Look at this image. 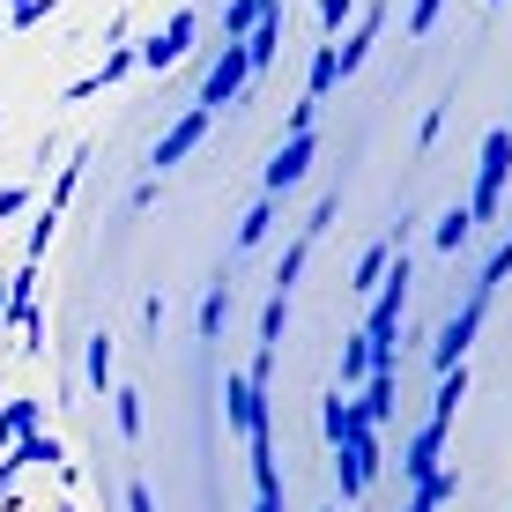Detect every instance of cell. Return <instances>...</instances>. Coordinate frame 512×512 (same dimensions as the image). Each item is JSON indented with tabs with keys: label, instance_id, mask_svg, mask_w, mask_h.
<instances>
[{
	"label": "cell",
	"instance_id": "1",
	"mask_svg": "<svg viewBox=\"0 0 512 512\" xmlns=\"http://www.w3.org/2000/svg\"><path fill=\"white\" fill-rule=\"evenodd\" d=\"M505 186H512V127H490L483 134V156H475V186H468V216L490 223L505 208Z\"/></svg>",
	"mask_w": 512,
	"mask_h": 512
},
{
	"label": "cell",
	"instance_id": "2",
	"mask_svg": "<svg viewBox=\"0 0 512 512\" xmlns=\"http://www.w3.org/2000/svg\"><path fill=\"white\" fill-rule=\"evenodd\" d=\"M483 320H490V290L475 282L468 305L453 312L446 327H438V342H431V372H453V364H468V349H475V334H483Z\"/></svg>",
	"mask_w": 512,
	"mask_h": 512
},
{
	"label": "cell",
	"instance_id": "3",
	"mask_svg": "<svg viewBox=\"0 0 512 512\" xmlns=\"http://www.w3.org/2000/svg\"><path fill=\"white\" fill-rule=\"evenodd\" d=\"M372 483H379V431L364 423L349 446H334V490H342V505H357Z\"/></svg>",
	"mask_w": 512,
	"mask_h": 512
},
{
	"label": "cell",
	"instance_id": "4",
	"mask_svg": "<svg viewBox=\"0 0 512 512\" xmlns=\"http://www.w3.org/2000/svg\"><path fill=\"white\" fill-rule=\"evenodd\" d=\"M193 38H201V15H193V8H171V23H156L134 52H141V67H149V75H164V67H179L186 52H193Z\"/></svg>",
	"mask_w": 512,
	"mask_h": 512
},
{
	"label": "cell",
	"instance_id": "5",
	"mask_svg": "<svg viewBox=\"0 0 512 512\" xmlns=\"http://www.w3.org/2000/svg\"><path fill=\"white\" fill-rule=\"evenodd\" d=\"M312 164H320V134H282V141H275V156H268V171H260V193H290V186H305V179H312Z\"/></svg>",
	"mask_w": 512,
	"mask_h": 512
},
{
	"label": "cell",
	"instance_id": "6",
	"mask_svg": "<svg viewBox=\"0 0 512 512\" xmlns=\"http://www.w3.org/2000/svg\"><path fill=\"white\" fill-rule=\"evenodd\" d=\"M208 119H216V112H208V104H186V112L171 119L164 134H156V149H149V171H156V179H164L171 164H186V156H193V149H201V141H208Z\"/></svg>",
	"mask_w": 512,
	"mask_h": 512
},
{
	"label": "cell",
	"instance_id": "7",
	"mask_svg": "<svg viewBox=\"0 0 512 512\" xmlns=\"http://www.w3.org/2000/svg\"><path fill=\"white\" fill-rule=\"evenodd\" d=\"M245 90H253V60H245L238 38H223L216 67H208V82H201V104H208V112H223V104H238Z\"/></svg>",
	"mask_w": 512,
	"mask_h": 512
},
{
	"label": "cell",
	"instance_id": "8",
	"mask_svg": "<svg viewBox=\"0 0 512 512\" xmlns=\"http://www.w3.org/2000/svg\"><path fill=\"white\" fill-rule=\"evenodd\" d=\"M223 423H231L238 438H253L260 423H268V386L253 372H223Z\"/></svg>",
	"mask_w": 512,
	"mask_h": 512
},
{
	"label": "cell",
	"instance_id": "9",
	"mask_svg": "<svg viewBox=\"0 0 512 512\" xmlns=\"http://www.w3.org/2000/svg\"><path fill=\"white\" fill-rule=\"evenodd\" d=\"M446 438H453V431H438V423H423V431L409 438V453H401V483H431V475L446 468Z\"/></svg>",
	"mask_w": 512,
	"mask_h": 512
},
{
	"label": "cell",
	"instance_id": "10",
	"mask_svg": "<svg viewBox=\"0 0 512 512\" xmlns=\"http://www.w3.org/2000/svg\"><path fill=\"white\" fill-rule=\"evenodd\" d=\"M134 67H141V52H134V45H112V52H104V60H97L82 82H67V104H82V97H97V90H112V82H127Z\"/></svg>",
	"mask_w": 512,
	"mask_h": 512
},
{
	"label": "cell",
	"instance_id": "11",
	"mask_svg": "<svg viewBox=\"0 0 512 512\" xmlns=\"http://www.w3.org/2000/svg\"><path fill=\"white\" fill-rule=\"evenodd\" d=\"M357 431H364V416H357V394L327 386V394H320V438H327V446H349Z\"/></svg>",
	"mask_w": 512,
	"mask_h": 512
},
{
	"label": "cell",
	"instance_id": "12",
	"mask_svg": "<svg viewBox=\"0 0 512 512\" xmlns=\"http://www.w3.org/2000/svg\"><path fill=\"white\" fill-rule=\"evenodd\" d=\"M394 409H401V372H372L357 386V416L372 423V431H379V423H394Z\"/></svg>",
	"mask_w": 512,
	"mask_h": 512
},
{
	"label": "cell",
	"instance_id": "13",
	"mask_svg": "<svg viewBox=\"0 0 512 512\" xmlns=\"http://www.w3.org/2000/svg\"><path fill=\"white\" fill-rule=\"evenodd\" d=\"M379 30H386V8H364V15H357V30H349V38H342V45H334V60H342V82H349V75H357V67H364V60H372V45H379Z\"/></svg>",
	"mask_w": 512,
	"mask_h": 512
},
{
	"label": "cell",
	"instance_id": "14",
	"mask_svg": "<svg viewBox=\"0 0 512 512\" xmlns=\"http://www.w3.org/2000/svg\"><path fill=\"white\" fill-rule=\"evenodd\" d=\"M238 45H245V60H253V75H268L275 52H282V0H268V15H260V23L245 30Z\"/></svg>",
	"mask_w": 512,
	"mask_h": 512
},
{
	"label": "cell",
	"instance_id": "15",
	"mask_svg": "<svg viewBox=\"0 0 512 512\" xmlns=\"http://www.w3.org/2000/svg\"><path fill=\"white\" fill-rule=\"evenodd\" d=\"M372 379V334H342V357H334V386H342V394H357V386Z\"/></svg>",
	"mask_w": 512,
	"mask_h": 512
},
{
	"label": "cell",
	"instance_id": "16",
	"mask_svg": "<svg viewBox=\"0 0 512 512\" xmlns=\"http://www.w3.org/2000/svg\"><path fill=\"white\" fill-rule=\"evenodd\" d=\"M23 431H38V394H8L0 401V453H8Z\"/></svg>",
	"mask_w": 512,
	"mask_h": 512
},
{
	"label": "cell",
	"instance_id": "17",
	"mask_svg": "<svg viewBox=\"0 0 512 512\" xmlns=\"http://www.w3.org/2000/svg\"><path fill=\"white\" fill-rule=\"evenodd\" d=\"M334 82H342V60H334V38H320L312 45V67H305V97H334Z\"/></svg>",
	"mask_w": 512,
	"mask_h": 512
},
{
	"label": "cell",
	"instance_id": "18",
	"mask_svg": "<svg viewBox=\"0 0 512 512\" xmlns=\"http://www.w3.org/2000/svg\"><path fill=\"white\" fill-rule=\"evenodd\" d=\"M468 238H475V216H468V201H453L446 216H438V231H431V245H438V253H461Z\"/></svg>",
	"mask_w": 512,
	"mask_h": 512
},
{
	"label": "cell",
	"instance_id": "19",
	"mask_svg": "<svg viewBox=\"0 0 512 512\" xmlns=\"http://www.w3.org/2000/svg\"><path fill=\"white\" fill-rule=\"evenodd\" d=\"M82 372H90V386H97V394H104V386H112V372H119V342H112V334H90V357H82Z\"/></svg>",
	"mask_w": 512,
	"mask_h": 512
},
{
	"label": "cell",
	"instance_id": "20",
	"mask_svg": "<svg viewBox=\"0 0 512 512\" xmlns=\"http://www.w3.org/2000/svg\"><path fill=\"white\" fill-rule=\"evenodd\" d=\"M193 327H201V342H223V327H231V290H223V282H216V290L201 297V312H193Z\"/></svg>",
	"mask_w": 512,
	"mask_h": 512
},
{
	"label": "cell",
	"instance_id": "21",
	"mask_svg": "<svg viewBox=\"0 0 512 512\" xmlns=\"http://www.w3.org/2000/svg\"><path fill=\"white\" fill-rule=\"evenodd\" d=\"M305 260H312V238H305V231H297L290 245H282V260H275V275H268V282H275V290H282V297H290V290H297V275H305Z\"/></svg>",
	"mask_w": 512,
	"mask_h": 512
},
{
	"label": "cell",
	"instance_id": "22",
	"mask_svg": "<svg viewBox=\"0 0 512 512\" xmlns=\"http://www.w3.org/2000/svg\"><path fill=\"white\" fill-rule=\"evenodd\" d=\"M394 253H401V245H372V253L357 260V275H349V290H357V297H372L379 282H386V268H394Z\"/></svg>",
	"mask_w": 512,
	"mask_h": 512
},
{
	"label": "cell",
	"instance_id": "23",
	"mask_svg": "<svg viewBox=\"0 0 512 512\" xmlns=\"http://www.w3.org/2000/svg\"><path fill=\"white\" fill-rule=\"evenodd\" d=\"M268 223H275V193H260V201L238 216V253H253V245L268 238Z\"/></svg>",
	"mask_w": 512,
	"mask_h": 512
},
{
	"label": "cell",
	"instance_id": "24",
	"mask_svg": "<svg viewBox=\"0 0 512 512\" xmlns=\"http://www.w3.org/2000/svg\"><path fill=\"white\" fill-rule=\"evenodd\" d=\"M282 334H290V297L268 290V305H260V349H282Z\"/></svg>",
	"mask_w": 512,
	"mask_h": 512
},
{
	"label": "cell",
	"instance_id": "25",
	"mask_svg": "<svg viewBox=\"0 0 512 512\" xmlns=\"http://www.w3.org/2000/svg\"><path fill=\"white\" fill-rule=\"evenodd\" d=\"M112 423H119V438H127V446L141 438V423H149V416H141V394H134V386H112Z\"/></svg>",
	"mask_w": 512,
	"mask_h": 512
},
{
	"label": "cell",
	"instance_id": "26",
	"mask_svg": "<svg viewBox=\"0 0 512 512\" xmlns=\"http://www.w3.org/2000/svg\"><path fill=\"white\" fill-rule=\"evenodd\" d=\"M82 164H90V149H75V156H67V164H60V179H52V201H45L52 216H60V208L75 201V186H82Z\"/></svg>",
	"mask_w": 512,
	"mask_h": 512
},
{
	"label": "cell",
	"instance_id": "27",
	"mask_svg": "<svg viewBox=\"0 0 512 512\" xmlns=\"http://www.w3.org/2000/svg\"><path fill=\"white\" fill-rule=\"evenodd\" d=\"M15 461H23V468H52V461H60V438H38V431H23V438H15Z\"/></svg>",
	"mask_w": 512,
	"mask_h": 512
},
{
	"label": "cell",
	"instance_id": "28",
	"mask_svg": "<svg viewBox=\"0 0 512 512\" xmlns=\"http://www.w3.org/2000/svg\"><path fill=\"white\" fill-rule=\"evenodd\" d=\"M260 15H268V0H231V8H223V38H245Z\"/></svg>",
	"mask_w": 512,
	"mask_h": 512
},
{
	"label": "cell",
	"instance_id": "29",
	"mask_svg": "<svg viewBox=\"0 0 512 512\" xmlns=\"http://www.w3.org/2000/svg\"><path fill=\"white\" fill-rule=\"evenodd\" d=\"M52 8H60V0H15V8L0 15V23H8V30H38L45 15H52Z\"/></svg>",
	"mask_w": 512,
	"mask_h": 512
},
{
	"label": "cell",
	"instance_id": "30",
	"mask_svg": "<svg viewBox=\"0 0 512 512\" xmlns=\"http://www.w3.org/2000/svg\"><path fill=\"white\" fill-rule=\"evenodd\" d=\"M320 112H327L320 97H297V104H290V119H282V134H312V127H320Z\"/></svg>",
	"mask_w": 512,
	"mask_h": 512
},
{
	"label": "cell",
	"instance_id": "31",
	"mask_svg": "<svg viewBox=\"0 0 512 512\" xmlns=\"http://www.w3.org/2000/svg\"><path fill=\"white\" fill-rule=\"evenodd\" d=\"M52 238H60V216H52V208H38V223H30V253H23V260H45Z\"/></svg>",
	"mask_w": 512,
	"mask_h": 512
},
{
	"label": "cell",
	"instance_id": "32",
	"mask_svg": "<svg viewBox=\"0 0 512 512\" xmlns=\"http://www.w3.org/2000/svg\"><path fill=\"white\" fill-rule=\"evenodd\" d=\"M349 15H357V0H320V38H342Z\"/></svg>",
	"mask_w": 512,
	"mask_h": 512
},
{
	"label": "cell",
	"instance_id": "33",
	"mask_svg": "<svg viewBox=\"0 0 512 512\" xmlns=\"http://www.w3.org/2000/svg\"><path fill=\"white\" fill-rule=\"evenodd\" d=\"M438 15H446V0H416V8H409V38H431Z\"/></svg>",
	"mask_w": 512,
	"mask_h": 512
},
{
	"label": "cell",
	"instance_id": "34",
	"mask_svg": "<svg viewBox=\"0 0 512 512\" xmlns=\"http://www.w3.org/2000/svg\"><path fill=\"white\" fill-rule=\"evenodd\" d=\"M438 127H446V104H431V112H423V134H416V149L431 156V141H438Z\"/></svg>",
	"mask_w": 512,
	"mask_h": 512
},
{
	"label": "cell",
	"instance_id": "35",
	"mask_svg": "<svg viewBox=\"0 0 512 512\" xmlns=\"http://www.w3.org/2000/svg\"><path fill=\"white\" fill-rule=\"evenodd\" d=\"M23 208H30V186H0V223L23 216Z\"/></svg>",
	"mask_w": 512,
	"mask_h": 512
},
{
	"label": "cell",
	"instance_id": "36",
	"mask_svg": "<svg viewBox=\"0 0 512 512\" xmlns=\"http://www.w3.org/2000/svg\"><path fill=\"white\" fill-rule=\"evenodd\" d=\"M127 512H156V498H149V483H127Z\"/></svg>",
	"mask_w": 512,
	"mask_h": 512
},
{
	"label": "cell",
	"instance_id": "37",
	"mask_svg": "<svg viewBox=\"0 0 512 512\" xmlns=\"http://www.w3.org/2000/svg\"><path fill=\"white\" fill-rule=\"evenodd\" d=\"M15 475H23V461H15V453H8V461H0V483H15Z\"/></svg>",
	"mask_w": 512,
	"mask_h": 512
},
{
	"label": "cell",
	"instance_id": "38",
	"mask_svg": "<svg viewBox=\"0 0 512 512\" xmlns=\"http://www.w3.org/2000/svg\"><path fill=\"white\" fill-rule=\"evenodd\" d=\"M0 320H8V282H0Z\"/></svg>",
	"mask_w": 512,
	"mask_h": 512
},
{
	"label": "cell",
	"instance_id": "39",
	"mask_svg": "<svg viewBox=\"0 0 512 512\" xmlns=\"http://www.w3.org/2000/svg\"><path fill=\"white\" fill-rule=\"evenodd\" d=\"M171 8H193V0H171Z\"/></svg>",
	"mask_w": 512,
	"mask_h": 512
},
{
	"label": "cell",
	"instance_id": "40",
	"mask_svg": "<svg viewBox=\"0 0 512 512\" xmlns=\"http://www.w3.org/2000/svg\"><path fill=\"white\" fill-rule=\"evenodd\" d=\"M0 401H8V386H0Z\"/></svg>",
	"mask_w": 512,
	"mask_h": 512
},
{
	"label": "cell",
	"instance_id": "41",
	"mask_svg": "<svg viewBox=\"0 0 512 512\" xmlns=\"http://www.w3.org/2000/svg\"><path fill=\"white\" fill-rule=\"evenodd\" d=\"M490 8H505V0H490Z\"/></svg>",
	"mask_w": 512,
	"mask_h": 512
},
{
	"label": "cell",
	"instance_id": "42",
	"mask_svg": "<svg viewBox=\"0 0 512 512\" xmlns=\"http://www.w3.org/2000/svg\"><path fill=\"white\" fill-rule=\"evenodd\" d=\"M327 512H342V505H327Z\"/></svg>",
	"mask_w": 512,
	"mask_h": 512
}]
</instances>
